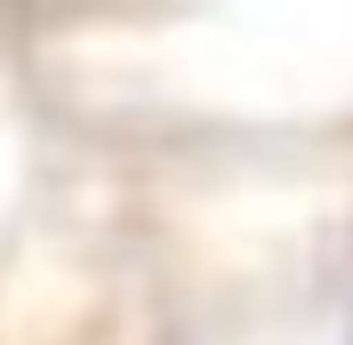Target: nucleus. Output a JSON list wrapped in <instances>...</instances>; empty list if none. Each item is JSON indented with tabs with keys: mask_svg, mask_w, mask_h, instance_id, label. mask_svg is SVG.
Here are the masks:
<instances>
[{
	"mask_svg": "<svg viewBox=\"0 0 353 345\" xmlns=\"http://www.w3.org/2000/svg\"><path fill=\"white\" fill-rule=\"evenodd\" d=\"M345 345H353V329H345Z\"/></svg>",
	"mask_w": 353,
	"mask_h": 345,
	"instance_id": "nucleus-1",
	"label": "nucleus"
}]
</instances>
